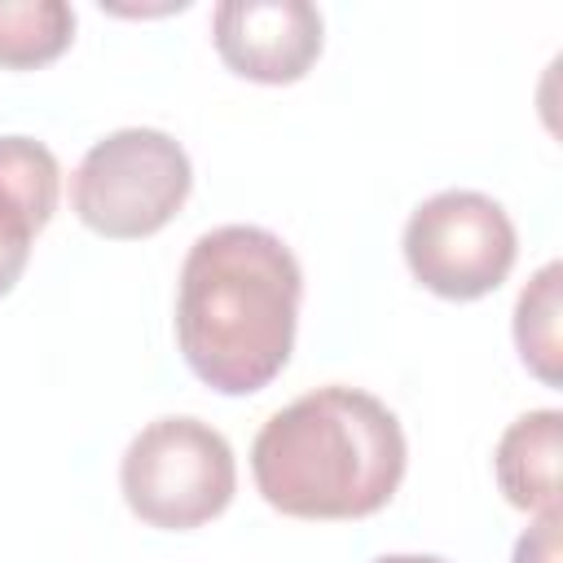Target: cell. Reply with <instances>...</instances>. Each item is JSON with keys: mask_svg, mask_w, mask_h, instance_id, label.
Masks as SVG:
<instances>
[{"mask_svg": "<svg viewBox=\"0 0 563 563\" xmlns=\"http://www.w3.org/2000/svg\"><path fill=\"white\" fill-rule=\"evenodd\" d=\"M220 62L255 84H295L321 57V13L308 0H224L211 13Z\"/></svg>", "mask_w": 563, "mask_h": 563, "instance_id": "6", "label": "cell"}, {"mask_svg": "<svg viewBox=\"0 0 563 563\" xmlns=\"http://www.w3.org/2000/svg\"><path fill=\"white\" fill-rule=\"evenodd\" d=\"M405 431L396 413L361 387H317L277 409L255 444L260 497L290 519H365L405 479Z\"/></svg>", "mask_w": 563, "mask_h": 563, "instance_id": "2", "label": "cell"}, {"mask_svg": "<svg viewBox=\"0 0 563 563\" xmlns=\"http://www.w3.org/2000/svg\"><path fill=\"white\" fill-rule=\"evenodd\" d=\"M559 431H563L559 409H532L501 431L493 466L510 506L532 515L559 510Z\"/></svg>", "mask_w": 563, "mask_h": 563, "instance_id": "8", "label": "cell"}, {"mask_svg": "<svg viewBox=\"0 0 563 563\" xmlns=\"http://www.w3.org/2000/svg\"><path fill=\"white\" fill-rule=\"evenodd\" d=\"M57 158L31 136H0V295H9L31 260L35 233L57 207Z\"/></svg>", "mask_w": 563, "mask_h": 563, "instance_id": "7", "label": "cell"}, {"mask_svg": "<svg viewBox=\"0 0 563 563\" xmlns=\"http://www.w3.org/2000/svg\"><path fill=\"white\" fill-rule=\"evenodd\" d=\"M119 488L141 523L189 532L233 501V449L202 418H158L132 435L119 462Z\"/></svg>", "mask_w": 563, "mask_h": 563, "instance_id": "4", "label": "cell"}, {"mask_svg": "<svg viewBox=\"0 0 563 563\" xmlns=\"http://www.w3.org/2000/svg\"><path fill=\"white\" fill-rule=\"evenodd\" d=\"M515 224L479 189H444L413 207L405 224V264L440 299H479L515 268Z\"/></svg>", "mask_w": 563, "mask_h": 563, "instance_id": "5", "label": "cell"}, {"mask_svg": "<svg viewBox=\"0 0 563 563\" xmlns=\"http://www.w3.org/2000/svg\"><path fill=\"white\" fill-rule=\"evenodd\" d=\"M303 273L295 251L260 224H220L202 233L176 290V343L198 383L220 396L268 387L299 325Z\"/></svg>", "mask_w": 563, "mask_h": 563, "instance_id": "1", "label": "cell"}, {"mask_svg": "<svg viewBox=\"0 0 563 563\" xmlns=\"http://www.w3.org/2000/svg\"><path fill=\"white\" fill-rule=\"evenodd\" d=\"M559 264H545L519 295L515 303V347L523 356V365L545 383L559 387L563 383V343H559Z\"/></svg>", "mask_w": 563, "mask_h": 563, "instance_id": "10", "label": "cell"}, {"mask_svg": "<svg viewBox=\"0 0 563 563\" xmlns=\"http://www.w3.org/2000/svg\"><path fill=\"white\" fill-rule=\"evenodd\" d=\"M374 563H444V559H435V554H383Z\"/></svg>", "mask_w": 563, "mask_h": 563, "instance_id": "12", "label": "cell"}, {"mask_svg": "<svg viewBox=\"0 0 563 563\" xmlns=\"http://www.w3.org/2000/svg\"><path fill=\"white\" fill-rule=\"evenodd\" d=\"M515 563H559V510L537 515V523L515 541Z\"/></svg>", "mask_w": 563, "mask_h": 563, "instance_id": "11", "label": "cell"}, {"mask_svg": "<svg viewBox=\"0 0 563 563\" xmlns=\"http://www.w3.org/2000/svg\"><path fill=\"white\" fill-rule=\"evenodd\" d=\"M75 40V13L62 0H0V66L35 70Z\"/></svg>", "mask_w": 563, "mask_h": 563, "instance_id": "9", "label": "cell"}, {"mask_svg": "<svg viewBox=\"0 0 563 563\" xmlns=\"http://www.w3.org/2000/svg\"><path fill=\"white\" fill-rule=\"evenodd\" d=\"M194 167L176 136L158 128H119L101 136L70 176L75 216L114 242L154 238L189 198Z\"/></svg>", "mask_w": 563, "mask_h": 563, "instance_id": "3", "label": "cell"}]
</instances>
